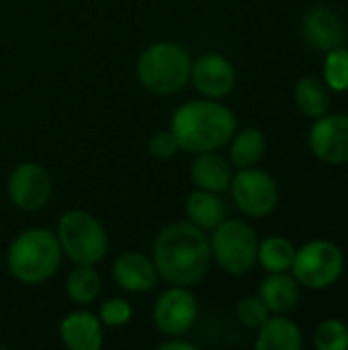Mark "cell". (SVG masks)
Here are the masks:
<instances>
[{
  "label": "cell",
  "mask_w": 348,
  "mask_h": 350,
  "mask_svg": "<svg viewBox=\"0 0 348 350\" xmlns=\"http://www.w3.org/2000/svg\"><path fill=\"white\" fill-rule=\"evenodd\" d=\"M101 275L92 265H76L66 279V293L76 306H90L101 295Z\"/></svg>",
  "instance_id": "cell-22"
},
{
  "label": "cell",
  "mask_w": 348,
  "mask_h": 350,
  "mask_svg": "<svg viewBox=\"0 0 348 350\" xmlns=\"http://www.w3.org/2000/svg\"><path fill=\"white\" fill-rule=\"evenodd\" d=\"M291 271L299 287L322 291L332 287L343 277L345 256L336 244L326 240H314L295 250Z\"/></svg>",
  "instance_id": "cell-7"
},
{
  "label": "cell",
  "mask_w": 348,
  "mask_h": 350,
  "mask_svg": "<svg viewBox=\"0 0 348 350\" xmlns=\"http://www.w3.org/2000/svg\"><path fill=\"white\" fill-rule=\"evenodd\" d=\"M310 148L326 164L348 162V115H322L310 129Z\"/></svg>",
  "instance_id": "cell-11"
},
{
  "label": "cell",
  "mask_w": 348,
  "mask_h": 350,
  "mask_svg": "<svg viewBox=\"0 0 348 350\" xmlns=\"http://www.w3.org/2000/svg\"><path fill=\"white\" fill-rule=\"evenodd\" d=\"M113 281L129 293H146L158 285V269L154 260L142 252H123L111 269Z\"/></svg>",
  "instance_id": "cell-14"
},
{
  "label": "cell",
  "mask_w": 348,
  "mask_h": 350,
  "mask_svg": "<svg viewBox=\"0 0 348 350\" xmlns=\"http://www.w3.org/2000/svg\"><path fill=\"white\" fill-rule=\"evenodd\" d=\"M195 90L205 98H224L236 86V70L232 62L219 53H203L191 64V76Z\"/></svg>",
  "instance_id": "cell-12"
},
{
  "label": "cell",
  "mask_w": 348,
  "mask_h": 350,
  "mask_svg": "<svg viewBox=\"0 0 348 350\" xmlns=\"http://www.w3.org/2000/svg\"><path fill=\"white\" fill-rule=\"evenodd\" d=\"M302 345L304 336L299 326L283 314H275V318L269 316V320L258 328L254 342L258 350H299Z\"/></svg>",
  "instance_id": "cell-17"
},
{
  "label": "cell",
  "mask_w": 348,
  "mask_h": 350,
  "mask_svg": "<svg viewBox=\"0 0 348 350\" xmlns=\"http://www.w3.org/2000/svg\"><path fill=\"white\" fill-rule=\"evenodd\" d=\"M191 178L197 189L222 195L230 189L234 172L230 160H226L224 156L215 152H201L191 164Z\"/></svg>",
  "instance_id": "cell-16"
},
{
  "label": "cell",
  "mask_w": 348,
  "mask_h": 350,
  "mask_svg": "<svg viewBox=\"0 0 348 350\" xmlns=\"http://www.w3.org/2000/svg\"><path fill=\"white\" fill-rule=\"evenodd\" d=\"M160 350H195V345L187 342V340H180V336H170V340L162 342Z\"/></svg>",
  "instance_id": "cell-29"
},
{
  "label": "cell",
  "mask_w": 348,
  "mask_h": 350,
  "mask_svg": "<svg viewBox=\"0 0 348 350\" xmlns=\"http://www.w3.org/2000/svg\"><path fill=\"white\" fill-rule=\"evenodd\" d=\"M152 260L160 279L170 285L191 287L211 267L209 236L191 221H174L162 228L154 240Z\"/></svg>",
  "instance_id": "cell-1"
},
{
  "label": "cell",
  "mask_w": 348,
  "mask_h": 350,
  "mask_svg": "<svg viewBox=\"0 0 348 350\" xmlns=\"http://www.w3.org/2000/svg\"><path fill=\"white\" fill-rule=\"evenodd\" d=\"M211 260L228 275H246L256 265L258 238L242 219H224L211 230Z\"/></svg>",
  "instance_id": "cell-6"
},
{
  "label": "cell",
  "mask_w": 348,
  "mask_h": 350,
  "mask_svg": "<svg viewBox=\"0 0 348 350\" xmlns=\"http://www.w3.org/2000/svg\"><path fill=\"white\" fill-rule=\"evenodd\" d=\"M324 59V84L336 92L348 90V49L345 45L326 51Z\"/></svg>",
  "instance_id": "cell-24"
},
{
  "label": "cell",
  "mask_w": 348,
  "mask_h": 350,
  "mask_svg": "<svg viewBox=\"0 0 348 350\" xmlns=\"http://www.w3.org/2000/svg\"><path fill=\"white\" fill-rule=\"evenodd\" d=\"M170 131L185 152H217L234 137L236 115L215 98L189 100L172 113Z\"/></svg>",
  "instance_id": "cell-2"
},
{
  "label": "cell",
  "mask_w": 348,
  "mask_h": 350,
  "mask_svg": "<svg viewBox=\"0 0 348 350\" xmlns=\"http://www.w3.org/2000/svg\"><path fill=\"white\" fill-rule=\"evenodd\" d=\"M199 316L197 297L189 291V287L172 285L166 289L156 306H154V324L164 336H183L187 334Z\"/></svg>",
  "instance_id": "cell-9"
},
{
  "label": "cell",
  "mask_w": 348,
  "mask_h": 350,
  "mask_svg": "<svg viewBox=\"0 0 348 350\" xmlns=\"http://www.w3.org/2000/svg\"><path fill=\"white\" fill-rule=\"evenodd\" d=\"M258 297L265 301L271 314H287L299 301V283L293 275L271 273L260 283Z\"/></svg>",
  "instance_id": "cell-18"
},
{
  "label": "cell",
  "mask_w": 348,
  "mask_h": 350,
  "mask_svg": "<svg viewBox=\"0 0 348 350\" xmlns=\"http://www.w3.org/2000/svg\"><path fill=\"white\" fill-rule=\"evenodd\" d=\"M295 246L283 236H271L265 242H258L256 262L267 273H287L293 265Z\"/></svg>",
  "instance_id": "cell-23"
},
{
  "label": "cell",
  "mask_w": 348,
  "mask_h": 350,
  "mask_svg": "<svg viewBox=\"0 0 348 350\" xmlns=\"http://www.w3.org/2000/svg\"><path fill=\"white\" fill-rule=\"evenodd\" d=\"M62 256V246L51 230L31 228L10 242L6 252V269L18 283L39 285L57 273Z\"/></svg>",
  "instance_id": "cell-3"
},
{
  "label": "cell",
  "mask_w": 348,
  "mask_h": 350,
  "mask_svg": "<svg viewBox=\"0 0 348 350\" xmlns=\"http://www.w3.org/2000/svg\"><path fill=\"white\" fill-rule=\"evenodd\" d=\"M53 193V180L45 166L37 162L18 164L8 176L10 203L23 211L43 209Z\"/></svg>",
  "instance_id": "cell-10"
},
{
  "label": "cell",
  "mask_w": 348,
  "mask_h": 350,
  "mask_svg": "<svg viewBox=\"0 0 348 350\" xmlns=\"http://www.w3.org/2000/svg\"><path fill=\"white\" fill-rule=\"evenodd\" d=\"M267 152V135L256 129L248 127L240 133H234L230 139V162L236 168H250L256 166Z\"/></svg>",
  "instance_id": "cell-20"
},
{
  "label": "cell",
  "mask_w": 348,
  "mask_h": 350,
  "mask_svg": "<svg viewBox=\"0 0 348 350\" xmlns=\"http://www.w3.org/2000/svg\"><path fill=\"white\" fill-rule=\"evenodd\" d=\"M230 189L238 209L250 217H265L273 213L279 203V187L275 178L256 166L238 168Z\"/></svg>",
  "instance_id": "cell-8"
},
{
  "label": "cell",
  "mask_w": 348,
  "mask_h": 350,
  "mask_svg": "<svg viewBox=\"0 0 348 350\" xmlns=\"http://www.w3.org/2000/svg\"><path fill=\"white\" fill-rule=\"evenodd\" d=\"M185 211L191 224L201 228L203 232L217 228L226 219V205L217 193L197 189L187 197Z\"/></svg>",
  "instance_id": "cell-19"
},
{
  "label": "cell",
  "mask_w": 348,
  "mask_h": 350,
  "mask_svg": "<svg viewBox=\"0 0 348 350\" xmlns=\"http://www.w3.org/2000/svg\"><path fill=\"white\" fill-rule=\"evenodd\" d=\"M314 347L318 350H347L348 326L340 320H326L314 332Z\"/></svg>",
  "instance_id": "cell-25"
},
{
  "label": "cell",
  "mask_w": 348,
  "mask_h": 350,
  "mask_svg": "<svg viewBox=\"0 0 348 350\" xmlns=\"http://www.w3.org/2000/svg\"><path fill=\"white\" fill-rule=\"evenodd\" d=\"M64 256L74 265H96L109 252V236L105 226L84 209L66 211L55 230Z\"/></svg>",
  "instance_id": "cell-5"
},
{
  "label": "cell",
  "mask_w": 348,
  "mask_h": 350,
  "mask_svg": "<svg viewBox=\"0 0 348 350\" xmlns=\"http://www.w3.org/2000/svg\"><path fill=\"white\" fill-rule=\"evenodd\" d=\"M295 105L297 109L312 119H318L330 109V92L328 86L314 76H306L295 86Z\"/></svg>",
  "instance_id": "cell-21"
},
{
  "label": "cell",
  "mask_w": 348,
  "mask_h": 350,
  "mask_svg": "<svg viewBox=\"0 0 348 350\" xmlns=\"http://www.w3.org/2000/svg\"><path fill=\"white\" fill-rule=\"evenodd\" d=\"M62 345L70 350H98L103 347V326L90 312H72L59 324Z\"/></svg>",
  "instance_id": "cell-15"
},
{
  "label": "cell",
  "mask_w": 348,
  "mask_h": 350,
  "mask_svg": "<svg viewBox=\"0 0 348 350\" xmlns=\"http://www.w3.org/2000/svg\"><path fill=\"white\" fill-rule=\"evenodd\" d=\"M302 37L316 51H330L345 45L347 27L330 6H312L302 21Z\"/></svg>",
  "instance_id": "cell-13"
},
{
  "label": "cell",
  "mask_w": 348,
  "mask_h": 350,
  "mask_svg": "<svg viewBox=\"0 0 348 350\" xmlns=\"http://www.w3.org/2000/svg\"><path fill=\"white\" fill-rule=\"evenodd\" d=\"M131 316H133V308L123 297H111V299H107L101 306V312H98L101 324H105L109 328H121V326L129 324Z\"/></svg>",
  "instance_id": "cell-27"
},
{
  "label": "cell",
  "mask_w": 348,
  "mask_h": 350,
  "mask_svg": "<svg viewBox=\"0 0 348 350\" xmlns=\"http://www.w3.org/2000/svg\"><path fill=\"white\" fill-rule=\"evenodd\" d=\"M191 55L174 41H158L146 47L135 64L139 84L158 96L178 92L191 76Z\"/></svg>",
  "instance_id": "cell-4"
},
{
  "label": "cell",
  "mask_w": 348,
  "mask_h": 350,
  "mask_svg": "<svg viewBox=\"0 0 348 350\" xmlns=\"http://www.w3.org/2000/svg\"><path fill=\"white\" fill-rule=\"evenodd\" d=\"M148 150L154 158L158 160H170L178 154L180 146L174 137V133L170 129H164V131H156L150 142H148Z\"/></svg>",
  "instance_id": "cell-28"
},
{
  "label": "cell",
  "mask_w": 348,
  "mask_h": 350,
  "mask_svg": "<svg viewBox=\"0 0 348 350\" xmlns=\"http://www.w3.org/2000/svg\"><path fill=\"white\" fill-rule=\"evenodd\" d=\"M269 316L271 312L258 295L242 297L236 306V318L248 330H258L269 320Z\"/></svg>",
  "instance_id": "cell-26"
}]
</instances>
